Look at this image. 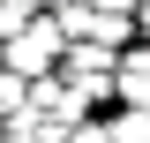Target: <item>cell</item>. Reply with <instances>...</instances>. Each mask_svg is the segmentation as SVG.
<instances>
[{"label":"cell","mask_w":150,"mask_h":143,"mask_svg":"<svg viewBox=\"0 0 150 143\" xmlns=\"http://www.w3.org/2000/svg\"><path fill=\"white\" fill-rule=\"evenodd\" d=\"M60 60H68V38H60V23H53V15H38L15 45H0V68H8V75H23V83L60 75Z\"/></svg>","instance_id":"6da1fadb"},{"label":"cell","mask_w":150,"mask_h":143,"mask_svg":"<svg viewBox=\"0 0 150 143\" xmlns=\"http://www.w3.org/2000/svg\"><path fill=\"white\" fill-rule=\"evenodd\" d=\"M23 106H30V83H23V75H8V68H0V121H15Z\"/></svg>","instance_id":"8992f818"},{"label":"cell","mask_w":150,"mask_h":143,"mask_svg":"<svg viewBox=\"0 0 150 143\" xmlns=\"http://www.w3.org/2000/svg\"><path fill=\"white\" fill-rule=\"evenodd\" d=\"M105 121H112V143H150V113H135V106H112Z\"/></svg>","instance_id":"5b68a950"},{"label":"cell","mask_w":150,"mask_h":143,"mask_svg":"<svg viewBox=\"0 0 150 143\" xmlns=\"http://www.w3.org/2000/svg\"><path fill=\"white\" fill-rule=\"evenodd\" d=\"M83 8H98V15H135L143 0H83Z\"/></svg>","instance_id":"ba28073f"},{"label":"cell","mask_w":150,"mask_h":143,"mask_svg":"<svg viewBox=\"0 0 150 143\" xmlns=\"http://www.w3.org/2000/svg\"><path fill=\"white\" fill-rule=\"evenodd\" d=\"M120 106L150 113V45H143V38H135L128 53H120Z\"/></svg>","instance_id":"3957f363"},{"label":"cell","mask_w":150,"mask_h":143,"mask_svg":"<svg viewBox=\"0 0 150 143\" xmlns=\"http://www.w3.org/2000/svg\"><path fill=\"white\" fill-rule=\"evenodd\" d=\"M30 113L45 128H60V136H75V128L90 121V98H83L68 75H45V83H30Z\"/></svg>","instance_id":"7a4b0ae2"},{"label":"cell","mask_w":150,"mask_h":143,"mask_svg":"<svg viewBox=\"0 0 150 143\" xmlns=\"http://www.w3.org/2000/svg\"><path fill=\"white\" fill-rule=\"evenodd\" d=\"M38 15H45V8H38V0H0V45H15V38L30 30Z\"/></svg>","instance_id":"277c9868"},{"label":"cell","mask_w":150,"mask_h":143,"mask_svg":"<svg viewBox=\"0 0 150 143\" xmlns=\"http://www.w3.org/2000/svg\"><path fill=\"white\" fill-rule=\"evenodd\" d=\"M68 143H112V121H105V113H90V121L75 128V136H68Z\"/></svg>","instance_id":"52a82bcc"},{"label":"cell","mask_w":150,"mask_h":143,"mask_svg":"<svg viewBox=\"0 0 150 143\" xmlns=\"http://www.w3.org/2000/svg\"><path fill=\"white\" fill-rule=\"evenodd\" d=\"M38 8H45V15H60V8H75V0H38Z\"/></svg>","instance_id":"9c48e42d"}]
</instances>
